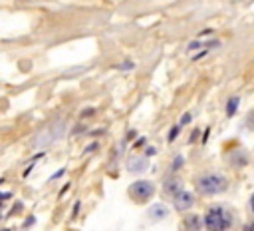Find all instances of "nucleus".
Here are the masks:
<instances>
[{
	"label": "nucleus",
	"mask_w": 254,
	"mask_h": 231,
	"mask_svg": "<svg viewBox=\"0 0 254 231\" xmlns=\"http://www.w3.org/2000/svg\"><path fill=\"white\" fill-rule=\"evenodd\" d=\"M202 221H204V229L206 231H228L232 227L234 217H232V213L226 207L214 205V207L206 209Z\"/></svg>",
	"instance_id": "1"
},
{
	"label": "nucleus",
	"mask_w": 254,
	"mask_h": 231,
	"mask_svg": "<svg viewBox=\"0 0 254 231\" xmlns=\"http://www.w3.org/2000/svg\"><path fill=\"white\" fill-rule=\"evenodd\" d=\"M194 187H196V191L200 195L210 197V195H218V193L226 191L228 179L224 175H220V173H202V175L196 177Z\"/></svg>",
	"instance_id": "2"
},
{
	"label": "nucleus",
	"mask_w": 254,
	"mask_h": 231,
	"mask_svg": "<svg viewBox=\"0 0 254 231\" xmlns=\"http://www.w3.org/2000/svg\"><path fill=\"white\" fill-rule=\"evenodd\" d=\"M127 193L135 203H145L155 195V185L149 179H137L127 187Z\"/></svg>",
	"instance_id": "3"
},
{
	"label": "nucleus",
	"mask_w": 254,
	"mask_h": 231,
	"mask_svg": "<svg viewBox=\"0 0 254 231\" xmlns=\"http://www.w3.org/2000/svg\"><path fill=\"white\" fill-rule=\"evenodd\" d=\"M194 205V195L190 193V191H185V189H181L175 197H173V207L179 211V213H185V211H189L190 207Z\"/></svg>",
	"instance_id": "4"
},
{
	"label": "nucleus",
	"mask_w": 254,
	"mask_h": 231,
	"mask_svg": "<svg viewBox=\"0 0 254 231\" xmlns=\"http://www.w3.org/2000/svg\"><path fill=\"white\" fill-rule=\"evenodd\" d=\"M181 189H183V181H181L177 175H169V177H165V181H163V191H165V195L175 197Z\"/></svg>",
	"instance_id": "5"
},
{
	"label": "nucleus",
	"mask_w": 254,
	"mask_h": 231,
	"mask_svg": "<svg viewBox=\"0 0 254 231\" xmlns=\"http://www.w3.org/2000/svg\"><path fill=\"white\" fill-rule=\"evenodd\" d=\"M147 167H149V157H147V155H135V157H131L129 163H127L129 173H143Z\"/></svg>",
	"instance_id": "6"
},
{
	"label": "nucleus",
	"mask_w": 254,
	"mask_h": 231,
	"mask_svg": "<svg viewBox=\"0 0 254 231\" xmlns=\"http://www.w3.org/2000/svg\"><path fill=\"white\" fill-rule=\"evenodd\" d=\"M181 227H183V231H202L204 221H202L198 215L190 213V215H185V219H183Z\"/></svg>",
	"instance_id": "7"
},
{
	"label": "nucleus",
	"mask_w": 254,
	"mask_h": 231,
	"mask_svg": "<svg viewBox=\"0 0 254 231\" xmlns=\"http://www.w3.org/2000/svg\"><path fill=\"white\" fill-rule=\"evenodd\" d=\"M149 219L151 221H161V219H165L167 215H169V209H167V205H163V203H155V205H151L149 207Z\"/></svg>",
	"instance_id": "8"
},
{
	"label": "nucleus",
	"mask_w": 254,
	"mask_h": 231,
	"mask_svg": "<svg viewBox=\"0 0 254 231\" xmlns=\"http://www.w3.org/2000/svg\"><path fill=\"white\" fill-rule=\"evenodd\" d=\"M238 106H240V98H238V96H230V98H228V102H226L224 114H226L228 117L236 116V112H238Z\"/></svg>",
	"instance_id": "9"
},
{
	"label": "nucleus",
	"mask_w": 254,
	"mask_h": 231,
	"mask_svg": "<svg viewBox=\"0 0 254 231\" xmlns=\"http://www.w3.org/2000/svg\"><path fill=\"white\" fill-rule=\"evenodd\" d=\"M230 161H232L234 167H244V165H248V155L242 149H238V151H234L230 155Z\"/></svg>",
	"instance_id": "10"
},
{
	"label": "nucleus",
	"mask_w": 254,
	"mask_h": 231,
	"mask_svg": "<svg viewBox=\"0 0 254 231\" xmlns=\"http://www.w3.org/2000/svg\"><path fill=\"white\" fill-rule=\"evenodd\" d=\"M185 165V157L179 153V155H175V159H173V165H171V171L175 173V171H179L181 167Z\"/></svg>",
	"instance_id": "11"
},
{
	"label": "nucleus",
	"mask_w": 254,
	"mask_h": 231,
	"mask_svg": "<svg viewBox=\"0 0 254 231\" xmlns=\"http://www.w3.org/2000/svg\"><path fill=\"white\" fill-rule=\"evenodd\" d=\"M181 127H183V125H173V127H171V131H169V135H167V141H175V139H177V135L181 133Z\"/></svg>",
	"instance_id": "12"
},
{
	"label": "nucleus",
	"mask_w": 254,
	"mask_h": 231,
	"mask_svg": "<svg viewBox=\"0 0 254 231\" xmlns=\"http://www.w3.org/2000/svg\"><path fill=\"white\" fill-rule=\"evenodd\" d=\"M115 68H119V70H133V68H135V62H131V60H125V62L117 64Z\"/></svg>",
	"instance_id": "13"
},
{
	"label": "nucleus",
	"mask_w": 254,
	"mask_h": 231,
	"mask_svg": "<svg viewBox=\"0 0 254 231\" xmlns=\"http://www.w3.org/2000/svg\"><path fill=\"white\" fill-rule=\"evenodd\" d=\"M190 121H192V116H190V114H183V117H181L179 125H187V123H190Z\"/></svg>",
	"instance_id": "14"
},
{
	"label": "nucleus",
	"mask_w": 254,
	"mask_h": 231,
	"mask_svg": "<svg viewBox=\"0 0 254 231\" xmlns=\"http://www.w3.org/2000/svg\"><path fill=\"white\" fill-rule=\"evenodd\" d=\"M208 52H210V50H206V48H204V50H200L198 54H194V56H192V60H200V58H204Z\"/></svg>",
	"instance_id": "15"
},
{
	"label": "nucleus",
	"mask_w": 254,
	"mask_h": 231,
	"mask_svg": "<svg viewBox=\"0 0 254 231\" xmlns=\"http://www.w3.org/2000/svg\"><path fill=\"white\" fill-rule=\"evenodd\" d=\"M95 147H97V141H91V143L85 147V151H83V153H91V151H95Z\"/></svg>",
	"instance_id": "16"
},
{
	"label": "nucleus",
	"mask_w": 254,
	"mask_h": 231,
	"mask_svg": "<svg viewBox=\"0 0 254 231\" xmlns=\"http://www.w3.org/2000/svg\"><path fill=\"white\" fill-rule=\"evenodd\" d=\"M155 153H157V149H155L153 145H147V149H145V155L149 157V155H155Z\"/></svg>",
	"instance_id": "17"
},
{
	"label": "nucleus",
	"mask_w": 254,
	"mask_h": 231,
	"mask_svg": "<svg viewBox=\"0 0 254 231\" xmlns=\"http://www.w3.org/2000/svg\"><path fill=\"white\" fill-rule=\"evenodd\" d=\"M10 197H12L10 191H8V193H6V191H0V201H6V199H10Z\"/></svg>",
	"instance_id": "18"
},
{
	"label": "nucleus",
	"mask_w": 254,
	"mask_h": 231,
	"mask_svg": "<svg viewBox=\"0 0 254 231\" xmlns=\"http://www.w3.org/2000/svg\"><path fill=\"white\" fill-rule=\"evenodd\" d=\"M64 173H65V167H62V169H60V171H58V173H54V175H52V177H50V179H58V177H62V175H64Z\"/></svg>",
	"instance_id": "19"
},
{
	"label": "nucleus",
	"mask_w": 254,
	"mask_h": 231,
	"mask_svg": "<svg viewBox=\"0 0 254 231\" xmlns=\"http://www.w3.org/2000/svg\"><path fill=\"white\" fill-rule=\"evenodd\" d=\"M242 231H254V221H252V223H246Z\"/></svg>",
	"instance_id": "20"
},
{
	"label": "nucleus",
	"mask_w": 254,
	"mask_h": 231,
	"mask_svg": "<svg viewBox=\"0 0 254 231\" xmlns=\"http://www.w3.org/2000/svg\"><path fill=\"white\" fill-rule=\"evenodd\" d=\"M34 221H36V219H34V217H32V215H30V217H28V219H26V223H24V227H30V225H32V223H34Z\"/></svg>",
	"instance_id": "21"
},
{
	"label": "nucleus",
	"mask_w": 254,
	"mask_h": 231,
	"mask_svg": "<svg viewBox=\"0 0 254 231\" xmlns=\"http://www.w3.org/2000/svg\"><path fill=\"white\" fill-rule=\"evenodd\" d=\"M143 143H145V137H139V139L135 141V145H133V147H137V145H143Z\"/></svg>",
	"instance_id": "22"
},
{
	"label": "nucleus",
	"mask_w": 254,
	"mask_h": 231,
	"mask_svg": "<svg viewBox=\"0 0 254 231\" xmlns=\"http://www.w3.org/2000/svg\"><path fill=\"white\" fill-rule=\"evenodd\" d=\"M77 211H79V201H77V203H75V205H73V217H75V215H77Z\"/></svg>",
	"instance_id": "23"
},
{
	"label": "nucleus",
	"mask_w": 254,
	"mask_h": 231,
	"mask_svg": "<svg viewBox=\"0 0 254 231\" xmlns=\"http://www.w3.org/2000/svg\"><path fill=\"white\" fill-rule=\"evenodd\" d=\"M250 209H252V213H254V193H252V197H250Z\"/></svg>",
	"instance_id": "24"
},
{
	"label": "nucleus",
	"mask_w": 254,
	"mask_h": 231,
	"mask_svg": "<svg viewBox=\"0 0 254 231\" xmlns=\"http://www.w3.org/2000/svg\"><path fill=\"white\" fill-rule=\"evenodd\" d=\"M2 181H4V179H2V177H0V183H2Z\"/></svg>",
	"instance_id": "25"
},
{
	"label": "nucleus",
	"mask_w": 254,
	"mask_h": 231,
	"mask_svg": "<svg viewBox=\"0 0 254 231\" xmlns=\"http://www.w3.org/2000/svg\"><path fill=\"white\" fill-rule=\"evenodd\" d=\"M4 231H10V229H4Z\"/></svg>",
	"instance_id": "26"
},
{
	"label": "nucleus",
	"mask_w": 254,
	"mask_h": 231,
	"mask_svg": "<svg viewBox=\"0 0 254 231\" xmlns=\"http://www.w3.org/2000/svg\"><path fill=\"white\" fill-rule=\"evenodd\" d=\"M252 117H254V116H252Z\"/></svg>",
	"instance_id": "27"
}]
</instances>
